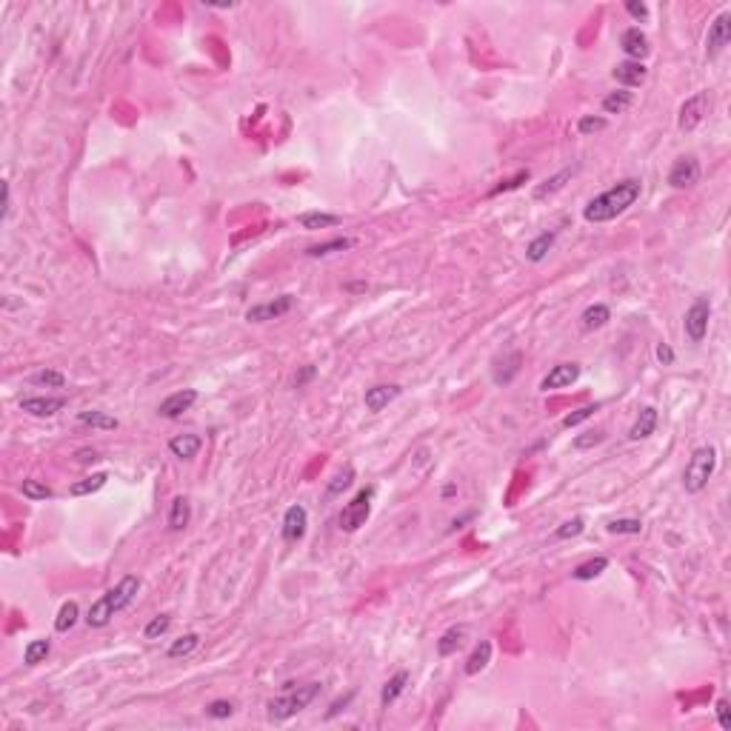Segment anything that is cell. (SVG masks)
<instances>
[{"label": "cell", "mask_w": 731, "mask_h": 731, "mask_svg": "<svg viewBox=\"0 0 731 731\" xmlns=\"http://www.w3.org/2000/svg\"><path fill=\"white\" fill-rule=\"evenodd\" d=\"M640 192H643V183L637 177H626V180L614 183L612 189H606L597 198H592L586 203V209H583V218L589 223H609V220L626 215L640 201Z\"/></svg>", "instance_id": "obj_1"}, {"label": "cell", "mask_w": 731, "mask_h": 731, "mask_svg": "<svg viewBox=\"0 0 731 731\" xmlns=\"http://www.w3.org/2000/svg\"><path fill=\"white\" fill-rule=\"evenodd\" d=\"M140 577H134V575H126L117 586H112L106 594H100L92 606H89V612H86V623H89V629H103V626H109L112 623V617L117 614V612H123L126 606H132V600L137 597V592H140Z\"/></svg>", "instance_id": "obj_2"}, {"label": "cell", "mask_w": 731, "mask_h": 731, "mask_svg": "<svg viewBox=\"0 0 731 731\" xmlns=\"http://www.w3.org/2000/svg\"><path fill=\"white\" fill-rule=\"evenodd\" d=\"M317 694H320V683H306V685H286V694H280V697L269 700V705H266V714H269V720H277V722H283V720H289V717L300 714L303 708H309V703H311Z\"/></svg>", "instance_id": "obj_3"}, {"label": "cell", "mask_w": 731, "mask_h": 731, "mask_svg": "<svg viewBox=\"0 0 731 731\" xmlns=\"http://www.w3.org/2000/svg\"><path fill=\"white\" fill-rule=\"evenodd\" d=\"M714 469H717V449L714 446H700L691 454V460L683 471V489L688 494H700L708 486V480L714 477Z\"/></svg>", "instance_id": "obj_4"}, {"label": "cell", "mask_w": 731, "mask_h": 731, "mask_svg": "<svg viewBox=\"0 0 731 731\" xmlns=\"http://www.w3.org/2000/svg\"><path fill=\"white\" fill-rule=\"evenodd\" d=\"M372 500H375V489H372V486L360 489V491L343 506V511H340V528L351 534V531H357L360 525H366V520H369V514H372Z\"/></svg>", "instance_id": "obj_5"}, {"label": "cell", "mask_w": 731, "mask_h": 731, "mask_svg": "<svg viewBox=\"0 0 731 731\" xmlns=\"http://www.w3.org/2000/svg\"><path fill=\"white\" fill-rule=\"evenodd\" d=\"M708 320H711V297H697L688 309H685V317H683V331L691 343H703L705 334H708Z\"/></svg>", "instance_id": "obj_6"}, {"label": "cell", "mask_w": 731, "mask_h": 731, "mask_svg": "<svg viewBox=\"0 0 731 731\" xmlns=\"http://www.w3.org/2000/svg\"><path fill=\"white\" fill-rule=\"evenodd\" d=\"M294 306V297L292 294H280L274 300H266V303H257L246 311V320L249 323H269V320H277L283 314H289Z\"/></svg>", "instance_id": "obj_7"}, {"label": "cell", "mask_w": 731, "mask_h": 731, "mask_svg": "<svg viewBox=\"0 0 731 731\" xmlns=\"http://www.w3.org/2000/svg\"><path fill=\"white\" fill-rule=\"evenodd\" d=\"M731 41V12H722L714 18V23L708 26L705 35V58H717Z\"/></svg>", "instance_id": "obj_8"}, {"label": "cell", "mask_w": 731, "mask_h": 731, "mask_svg": "<svg viewBox=\"0 0 731 731\" xmlns=\"http://www.w3.org/2000/svg\"><path fill=\"white\" fill-rule=\"evenodd\" d=\"M577 378H580V363H557V366H552V372H548V375L540 380V392L566 389V386H572Z\"/></svg>", "instance_id": "obj_9"}, {"label": "cell", "mask_w": 731, "mask_h": 731, "mask_svg": "<svg viewBox=\"0 0 731 731\" xmlns=\"http://www.w3.org/2000/svg\"><path fill=\"white\" fill-rule=\"evenodd\" d=\"M705 106H708V95L705 92H697V95H691L683 106H680V117H677V126L683 129V132H694L700 123H703V117H705Z\"/></svg>", "instance_id": "obj_10"}, {"label": "cell", "mask_w": 731, "mask_h": 731, "mask_svg": "<svg viewBox=\"0 0 731 731\" xmlns=\"http://www.w3.org/2000/svg\"><path fill=\"white\" fill-rule=\"evenodd\" d=\"M700 183V163L694 157H680L668 171V186L671 189H691Z\"/></svg>", "instance_id": "obj_11"}, {"label": "cell", "mask_w": 731, "mask_h": 731, "mask_svg": "<svg viewBox=\"0 0 731 731\" xmlns=\"http://www.w3.org/2000/svg\"><path fill=\"white\" fill-rule=\"evenodd\" d=\"M306 528H309V511L300 503L289 506L286 514H283V540L286 543H300L306 537Z\"/></svg>", "instance_id": "obj_12"}, {"label": "cell", "mask_w": 731, "mask_h": 731, "mask_svg": "<svg viewBox=\"0 0 731 731\" xmlns=\"http://www.w3.org/2000/svg\"><path fill=\"white\" fill-rule=\"evenodd\" d=\"M195 403H198V392H195V389H183V392L169 395V397L157 406V415L166 417V420H174V417H180L183 412H189Z\"/></svg>", "instance_id": "obj_13"}, {"label": "cell", "mask_w": 731, "mask_h": 731, "mask_svg": "<svg viewBox=\"0 0 731 731\" xmlns=\"http://www.w3.org/2000/svg\"><path fill=\"white\" fill-rule=\"evenodd\" d=\"M620 49L626 52V58L629 60H646L649 58V52H651V46H649V38H646V32L640 29V26H631V29H626L623 32V38H620Z\"/></svg>", "instance_id": "obj_14"}, {"label": "cell", "mask_w": 731, "mask_h": 731, "mask_svg": "<svg viewBox=\"0 0 731 731\" xmlns=\"http://www.w3.org/2000/svg\"><path fill=\"white\" fill-rule=\"evenodd\" d=\"M400 386L397 383H380V386H372V389H366V397H363V403H366V409L369 412H383L392 400H397L400 397Z\"/></svg>", "instance_id": "obj_15"}, {"label": "cell", "mask_w": 731, "mask_h": 731, "mask_svg": "<svg viewBox=\"0 0 731 731\" xmlns=\"http://www.w3.org/2000/svg\"><path fill=\"white\" fill-rule=\"evenodd\" d=\"M520 363H523V354H520V351H506L503 357H497V360H494V372H491L494 383H497V386H508V383L520 375Z\"/></svg>", "instance_id": "obj_16"}, {"label": "cell", "mask_w": 731, "mask_h": 731, "mask_svg": "<svg viewBox=\"0 0 731 731\" xmlns=\"http://www.w3.org/2000/svg\"><path fill=\"white\" fill-rule=\"evenodd\" d=\"M612 78H614L620 86H626V89H634V86L646 83V78H649V69H646V63H640V60H623V63H617V66H614Z\"/></svg>", "instance_id": "obj_17"}, {"label": "cell", "mask_w": 731, "mask_h": 731, "mask_svg": "<svg viewBox=\"0 0 731 731\" xmlns=\"http://www.w3.org/2000/svg\"><path fill=\"white\" fill-rule=\"evenodd\" d=\"M63 406H66L63 397H43V395H38V397H23V400H21V409H23L26 415H32V417H55Z\"/></svg>", "instance_id": "obj_18"}, {"label": "cell", "mask_w": 731, "mask_h": 731, "mask_svg": "<svg viewBox=\"0 0 731 731\" xmlns=\"http://www.w3.org/2000/svg\"><path fill=\"white\" fill-rule=\"evenodd\" d=\"M203 449V437L201 434H177L169 440V452L180 460H195Z\"/></svg>", "instance_id": "obj_19"}, {"label": "cell", "mask_w": 731, "mask_h": 731, "mask_svg": "<svg viewBox=\"0 0 731 731\" xmlns=\"http://www.w3.org/2000/svg\"><path fill=\"white\" fill-rule=\"evenodd\" d=\"M657 420H660L657 409H654V406H643L640 415L634 417L631 429H629V440H646V437H651L654 429H657Z\"/></svg>", "instance_id": "obj_20"}, {"label": "cell", "mask_w": 731, "mask_h": 731, "mask_svg": "<svg viewBox=\"0 0 731 731\" xmlns=\"http://www.w3.org/2000/svg\"><path fill=\"white\" fill-rule=\"evenodd\" d=\"M555 240H557V229H552V232H540V235L525 246V260H531V263H543V260H545V255L555 249Z\"/></svg>", "instance_id": "obj_21"}, {"label": "cell", "mask_w": 731, "mask_h": 731, "mask_svg": "<svg viewBox=\"0 0 731 731\" xmlns=\"http://www.w3.org/2000/svg\"><path fill=\"white\" fill-rule=\"evenodd\" d=\"M491 651H494V646H491V640H480L477 646H474V651L469 654V660H466V666H463V671L469 674V677H477L489 663H491Z\"/></svg>", "instance_id": "obj_22"}, {"label": "cell", "mask_w": 731, "mask_h": 731, "mask_svg": "<svg viewBox=\"0 0 731 731\" xmlns=\"http://www.w3.org/2000/svg\"><path fill=\"white\" fill-rule=\"evenodd\" d=\"M609 320H612V309H609L606 303H594V306L583 309V314H580V329H583V331H597V329H603Z\"/></svg>", "instance_id": "obj_23"}, {"label": "cell", "mask_w": 731, "mask_h": 731, "mask_svg": "<svg viewBox=\"0 0 731 731\" xmlns=\"http://www.w3.org/2000/svg\"><path fill=\"white\" fill-rule=\"evenodd\" d=\"M189 520H192V506H189V500L183 494H177L171 500V506H169V528L171 531H183L189 525Z\"/></svg>", "instance_id": "obj_24"}, {"label": "cell", "mask_w": 731, "mask_h": 731, "mask_svg": "<svg viewBox=\"0 0 731 731\" xmlns=\"http://www.w3.org/2000/svg\"><path fill=\"white\" fill-rule=\"evenodd\" d=\"M406 685H409V671H397V674H392V677L386 680L383 691H380V705H383V708L395 705V703L400 700V694L406 691Z\"/></svg>", "instance_id": "obj_25"}, {"label": "cell", "mask_w": 731, "mask_h": 731, "mask_svg": "<svg viewBox=\"0 0 731 731\" xmlns=\"http://www.w3.org/2000/svg\"><path fill=\"white\" fill-rule=\"evenodd\" d=\"M463 640H466V626H452L449 631L440 634V640H437V654H440V657L457 654V649L463 646Z\"/></svg>", "instance_id": "obj_26"}, {"label": "cell", "mask_w": 731, "mask_h": 731, "mask_svg": "<svg viewBox=\"0 0 731 731\" xmlns=\"http://www.w3.org/2000/svg\"><path fill=\"white\" fill-rule=\"evenodd\" d=\"M78 423H80V426H92V429H103V432H114V429L120 426L117 417H112V415H106V412H97V409L80 412V415H78Z\"/></svg>", "instance_id": "obj_27"}, {"label": "cell", "mask_w": 731, "mask_h": 731, "mask_svg": "<svg viewBox=\"0 0 731 731\" xmlns=\"http://www.w3.org/2000/svg\"><path fill=\"white\" fill-rule=\"evenodd\" d=\"M606 569H609V560H606V557H592V560L580 563V566L572 572V577H575L577 583H589V580H597Z\"/></svg>", "instance_id": "obj_28"}, {"label": "cell", "mask_w": 731, "mask_h": 731, "mask_svg": "<svg viewBox=\"0 0 731 731\" xmlns=\"http://www.w3.org/2000/svg\"><path fill=\"white\" fill-rule=\"evenodd\" d=\"M106 480H109V474H106V471H97V474H92V477H83V480L72 483V486H69V494H72V497L95 494V491H100V489L106 486Z\"/></svg>", "instance_id": "obj_29"}, {"label": "cell", "mask_w": 731, "mask_h": 731, "mask_svg": "<svg viewBox=\"0 0 731 731\" xmlns=\"http://www.w3.org/2000/svg\"><path fill=\"white\" fill-rule=\"evenodd\" d=\"M201 646V634H195V631H189V634H183V637H177L171 646H169V651H166V657L169 660H177V657H189L195 649Z\"/></svg>", "instance_id": "obj_30"}, {"label": "cell", "mask_w": 731, "mask_h": 731, "mask_svg": "<svg viewBox=\"0 0 731 731\" xmlns=\"http://www.w3.org/2000/svg\"><path fill=\"white\" fill-rule=\"evenodd\" d=\"M354 240L351 238H334V240H326V243H317V246H309L306 255L309 257H329V255H337V252H346L351 249Z\"/></svg>", "instance_id": "obj_31"}, {"label": "cell", "mask_w": 731, "mask_h": 731, "mask_svg": "<svg viewBox=\"0 0 731 731\" xmlns=\"http://www.w3.org/2000/svg\"><path fill=\"white\" fill-rule=\"evenodd\" d=\"M78 617H80V609H78V603H75V600H66V603L60 606L58 617H55V631H58V634H66V631H72V629H75V623H78Z\"/></svg>", "instance_id": "obj_32"}, {"label": "cell", "mask_w": 731, "mask_h": 731, "mask_svg": "<svg viewBox=\"0 0 731 731\" xmlns=\"http://www.w3.org/2000/svg\"><path fill=\"white\" fill-rule=\"evenodd\" d=\"M49 651H52V640L49 637H38V640H32L23 649V663L26 666H41L49 657Z\"/></svg>", "instance_id": "obj_33"}, {"label": "cell", "mask_w": 731, "mask_h": 731, "mask_svg": "<svg viewBox=\"0 0 731 731\" xmlns=\"http://www.w3.org/2000/svg\"><path fill=\"white\" fill-rule=\"evenodd\" d=\"M572 174H575V169H572V166H569V169H563V171H557V174H555V177H548V180H545V183H543V186H537V189H534V198H537V201H543V198H552V195H555V192H560V189H563V186H566V180H569V177H572Z\"/></svg>", "instance_id": "obj_34"}, {"label": "cell", "mask_w": 731, "mask_h": 731, "mask_svg": "<svg viewBox=\"0 0 731 731\" xmlns=\"http://www.w3.org/2000/svg\"><path fill=\"white\" fill-rule=\"evenodd\" d=\"M297 223L309 232H317V229H329V226H337L340 218L337 215H326V212H306L297 218Z\"/></svg>", "instance_id": "obj_35"}, {"label": "cell", "mask_w": 731, "mask_h": 731, "mask_svg": "<svg viewBox=\"0 0 731 731\" xmlns=\"http://www.w3.org/2000/svg\"><path fill=\"white\" fill-rule=\"evenodd\" d=\"M631 103H634V95H631V92H626V89H623V92H612V95L603 97V112H606V114H623Z\"/></svg>", "instance_id": "obj_36"}, {"label": "cell", "mask_w": 731, "mask_h": 731, "mask_svg": "<svg viewBox=\"0 0 731 731\" xmlns=\"http://www.w3.org/2000/svg\"><path fill=\"white\" fill-rule=\"evenodd\" d=\"M29 383H32V386H46V389H63V386H66V378H63L60 372H55V369H41V372H35V375L29 378Z\"/></svg>", "instance_id": "obj_37"}, {"label": "cell", "mask_w": 731, "mask_h": 731, "mask_svg": "<svg viewBox=\"0 0 731 731\" xmlns=\"http://www.w3.org/2000/svg\"><path fill=\"white\" fill-rule=\"evenodd\" d=\"M21 491H23V497H29V500H52V497H55V491H52L43 480H35V477L23 480V483H21Z\"/></svg>", "instance_id": "obj_38"}, {"label": "cell", "mask_w": 731, "mask_h": 731, "mask_svg": "<svg viewBox=\"0 0 731 731\" xmlns=\"http://www.w3.org/2000/svg\"><path fill=\"white\" fill-rule=\"evenodd\" d=\"M597 412H600V403H589V406H580V409H575L572 415H566V417H563V426H566V429H575V426L586 423L589 417H594Z\"/></svg>", "instance_id": "obj_39"}, {"label": "cell", "mask_w": 731, "mask_h": 731, "mask_svg": "<svg viewBox=\"0 0 731 731\" xmlns=\"http://www.w3.org/2000/svg\"><path fill=\"white\" fill-rule=\"evenodd\" d=\"M606 528H609V534H640L643 523L637 517H620V520H612Z\"/></svg>", "instance_id": "obj_40"}, {"label": "cell", "mask_w": 731, "mask_h": 731, "mask_svg": "<svg viewBox=\"0 0 731 731\" xmlns=\"http://www.w3.org/2000/svg\"><path fill=\"white\" fill-rule=\"evenodd\" d=\"M606 126H609V120H606V117H594V114H586V117L577 120V132H580L583 137H592V134L603 132Z\"/></svg>", "instance_id": "obj_41"}, {"label": "cell", "mask_w": 731, "mask_h": 731, "mask_svg": "<svg viewBox=\"0 0 731 731\" xmlns=\"http://www.w3.org/2000/svg\"><path fill=\"white\" fill-rule=\"evenodd\" d=\"M583 528H586V520L583 517H572V520H566L557 531H555V540H569V537H577V534H583Z\"/></svg>", "instance_id": "obj_42"}, {"label": "cell", "mask_w": 731, "mask_h": 731, "mask_svg": "<svg viewBox=\"0 0 731 731\" xmlns=\"http://www.w3.org/2000/svg\"><path fill=\"white\" fill-rule=\"evenodd\" d=\"M169 626H171V617H169V614H157V617L143 629V634H146V640H157V637H163V634L169 631Z\"/></svg>", "instance_id": "obj_43"}, {"label": "cell", "mask_w": 731, "mask_h": 731, "mask_svg": "<svg viewBox=\"0 0 731 731\" xmlns=\"http://www.w3.org/2000/svg\"><path fill=\"white\" fill-rule=\"evenodd\" d=\"M206 714H209L212 720H229V717L235 714V703H232V700H212V703L206 705Z\"/></svg>", "instance_id": "obj_44"}, {"label": "cell", "mask_w": 731, "mask_h": 731, "mask_svg": "<svg viewBox=\"0 0 731 731\" xmlns=\"http://www.w3.org/2000/svg\"><path fill=\"white\" fill-rule=\"evenodd\" d=\"M525 180H528V169H520V171H517L514 177L503 180V183H500V186H494V189H491L489 195L494 198V195H500V192H511V189H520V186H523V183H525Z\"/></svg>", "instance_id": "obj_45"}, {"label": "cell", "mask_w": 731, "mask_h": 731, "mask_svg": "<svg viewBox=\"0 0 731 731\" xmlns=\"http://www.w3.org/2000/svg\"><path fill=\"white\" fill-rule=\"evenodd\" d=\"M351 480H354V469H351V466H346V469H343V471L329 483V497H334V494H340L343 489H348V486H351Z\"/></svg>", "instance_id": "obj_46"}, {"label": "cell", "mask_w": 731, "mask_h": 731, "mask_svg": "<svg viewBox=\"0 0 731 731\" xmlns=\"http://www.w3.org/2000/svg\"><path fill=\"white\" fill-rule=\"evenodd\" d=\"M606 440V434L600 432V429H594V432H583L580 437H575V449H580V452H586V449H592V446H597V443H603Z\"/></svg>", "instance_id": "obj_47"}, {"label": "cell", "mask_w": 731, "mask_h": 731, "mask_svg": "<svg viewBox=\"0 0 731 731\" xmlns=\"http://www.w3.org/2000/svg\"><path fill=\"white\" fill-rule=\"evenodd\" d=\"M626 12H629L634 21H649V6H646V4H637V0H629Z\"/></svg>", "instance_id": "obj_48"}, {"label": "cell", "mask_w": 731, "mask_h": 731, "mask_svg": "<svg viewBox=\"0 0 731 731\" xmlns=\"http://www.w3.org/2000/svg\"><path fill=\"white\" fill-rule=\"evenodd\" d=\"M717 722L720 728H731V714H728V700H717Z\"/></svg>", "instance_id": "obj_49"}, {"label": "cell", "mask_w": 731, "mask_h": 731, "mask_svg": "<svg viewBox=\"0 0 731 731\" xmlns=\"http://www.w3.org/2000/svg\"><path fill=\"white\" fill-rule=\"evenodd\" d=\"M657 360L663 366H674V348L668 343H657Z\"/></svg>", "instance_id": "obj_50"}, {"label": "cell", "mask_w": 731, "mask_h": 731, "mask_svg": "<svg viewBox=\"0 0 731 731\" xmlns=\"http://www.w3.org/2000/svg\"><path fill=\"white\" fill-rule=\"evenodd\" d=\"M351 697H354V691H348V694H346V697H340V700H334V703H331V708H329V711H326V720H331V717H337V714H340V711H343V708H346V705H348V703H351Z\"/></svg>", "instance_id": "obj_51"}, {"label": "cell", "mask_w": 731, "mask_h": 731, "mask_svg": "<svg viewBox=\"0 0 731 731\" xmlns=\"http://www.w3.org/2000/svg\"><path fill=\"white\" fill-rule=\"evenodd\" d=\"M314 375H317V369H314V366H306V369H303V372L297 375V380H294V383H297V389H300V386H303L306 380H311Z\"/></svg>", "instance_id": "obj_52"}, {"label": "cell", "mask_w": 731, "mask_h": 731, "mask_svg": "<svg viewBox=\"0 0 731 731\" xmlns=\"http://www.w3.org/2000/svg\"><path fill=\"white\" fill-rule=\"evenodd\" d=\"M9 218V183H4V220Z\"/></svg>", "instance_id": "obj_53"}, {"label": "cell", "mask_w": 731, "mask_h": 731, "mask_svg": "<svg viewBox=\"0 0 731 731\" xmlns=\"http://www.w3.org/2000/svg\"><path fill=\"white\" fill-rule=\"evenodd\" d=\"M78 460H97V454H95V452H80Z\"/></svg>", "instance_id": "obj_54"}, {"label": "cell", "mask_w": 731, "mask_h": 731, "mask_svg": "<svg viewBox=\"0 0 731 731\" xmlns=\"http://www.w3.org/2000/svg\"><path fill=\"white\" fill-rule=\"evenodd\" d=\"M454 491H457V489H454V486H446V489H443V497H452V494H454Z\"/></svg>", "instance_id": "obj_55"}]
</instances>
